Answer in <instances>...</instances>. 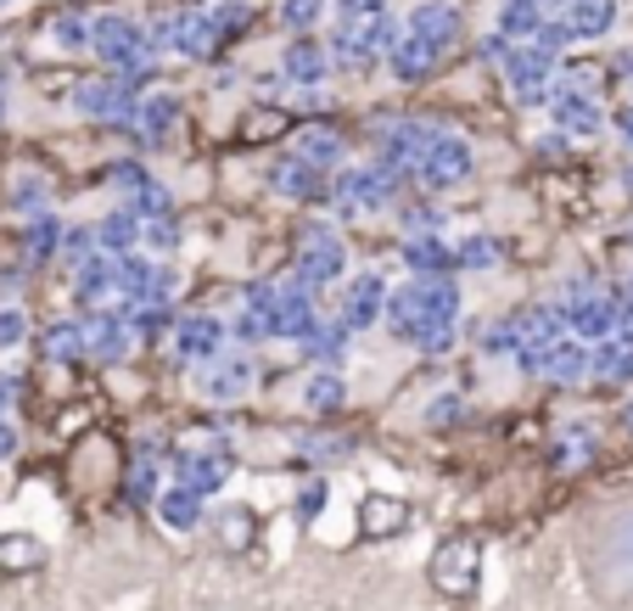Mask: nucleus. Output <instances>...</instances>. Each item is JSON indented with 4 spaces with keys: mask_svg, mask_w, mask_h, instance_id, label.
Segmentation results:
<instances>
[{
    "mask_svg": "<svg viewBox=\"0 0 633 611\" xmlns=\"http://www.w3.org/2000/svg\"><path fill=\"white\" fill-rule=\"evenodd\" d=\"M298 158L314 163V169H331L336 158H343V140H336L331 129H309V135L298 140Z\"/></svg>",
    "mask_w": 633,
    "mask_h": 611,
    "instance_id": "473e14b6",
    "label": "nucleus"
},
{
    "mask_svg": "<svg viewBox=\"0 0 633 611\" xmlns=\"http://www.w3.org/2000/svg\"><path fill=\"white\" fill-rule=\"evenodd\" d=\"M180 483L197 488V494H214V488L225 483V460H219V454H185V460H180Z\"/></svg>",
    "mask_w": 633,
    "mask_h": 611,
    "instance_id": "c85d7f7f",
    "label": "nucleus"
},
{
    "mask_svg": "<svg viewBox=\"0 0 633 611\" xmlns=\"http://www.w3.org/2000/svg\"><path fill=\"white\" fill-rule=\"evenodd\" d=\"M84 39L95 45V57H107L124 79H152V39H146L129 18H118V12H107V18H95L90 28H84Z\"/></svg>",
    "mask_w": 633,
    "mask_h": 611,
    "instance_id": "f03ea898",
    "label": "nucleus"
},
{
    "mask_svg": "<svg viewBox=\"0 0 633 611\" xmlns=\"http://www.w3.org/2000/svg\"><path fill=\"white\" fill-rule=\"evenodd\" d=\"M309 404H314V410H336V404H343V382H336L331 370L314 376V382H309Z\"/></svg>",
    "mask_w": 633,
    "mask_h": 611,
    "instance_id": "4c0bfd02",
    "label": "nucleus"
},
{
    "mask_svg": "<svg viewBox=\"0 0 633 611\" xmlns=\"http://www.w3.org/2000/svg\"><path fill=\"white\" fill-rule=\"evenodd\" d=\"M410 34L426 39V45H437V51H454L460 18H454L449 7H421V12H410Z\"/></svg>",
    "mask_w": 633,
    "mask_h": 611,
    "instance_id": "a211bd4d",
    "label": "nucleus"
},
{
    "mask_svg": "<svg viewBox=\"0 0 633 611\" xmlns=\"http://www.w3.org/2000/svg\"><path fill=\"white\" fill-rule=\"evenodd\" d=\"M381 303H387V292H381L376 275L354 280V287H348V303H343V325H348V332H354V325H370V320L381 314Z\"/></svg>",
    "mask_w": 633,
    "mask_h": 611,
    "instance_id": "4be33fe9",
    "label": "nucleus"
},
{
    "mask_svg": "<svg viewBox=\"0 0 633 611\" xmlns=\"http://www.w3.org/2000/svg\"><path fill=\"white\" fill-rule=\"evenodd\" d=\"M45 561V544L34 533H0V567L7 573H34Z\"/></svg>",
    "mask_w": 633,
    "mask_h": 611,
    "instance_id": "393cba45",
    "label": "nucleus"
},
{
    "mask_svg": "<svg viewBox=\"0 0 633 611\" xmlns=\"http://www.w3.org/2000/svg\"><path fill=\"white\" fill-rule=\"evenodd\" d=\"M387 197H393V169H359V174H348L343 180V203L348 208H381Z\"/></svg>",
    "mask_w": 633,
    "mask_h": 611,
    "instance_id": "f3484780",
    "label": "nucleus"
},
{
    "mask_svg": "<svg viewBox=\"0 0 633 611\" xmlns=\"http://www.w3.org/2000/svg\"><path fill=\"white\" fill-rule=\"evenodd\" d=\"M539 370H550V376H561V382H572V376H583L589 370V354L583 348H566V343H555L550 354H544V365Z\"/></svg>",
    "mask_w": 633,
    "mask_h": 611,
    "instance_id": "f704fd0d",
    "label": "nucleus"
},
{
    "mask_svg": "<svg viewBox=\"0 0 633 611\" xmlns=\"http://www.w3.org/2000/svg\"><path fill=\"white\" fill-rule=\"evenodd\" d=\"M617 124H622V135H628V147H633V107H628V113H622Z\"/></svg>",
    "mask_w": 633,
    "mask_h": 611,
    "instance_id": "3c124183",
    "label": "nucleus"
},
{
    "mask_svg": "<svg viewBox=\"0 0 633 611\" xmlns=\"http://www.w3.org/2000/svg\"><path fill=\"white\" fill-rule=\"evenodd\" d=\"M589 365H595L600 376H611V382H622V376H633V325H628V332H611Z\"/></svg>",
    "mask_w": 633,
    "mask_h": 611,
    "instance_id": "5701e85b",
    "label": "nucleus"
},
{
    "mask_svg": "<svg viewBox=\"0 0 633 611\" xmlns=\"http://www.w3.org/2000/svg\"><path fill=\"white\" fill-rule=\"evenodd\" d=\"M0 7H7V0H0Z\"/></svg>",
    "mask_w": 633,
    "mask_h": 611,
    "instance_id": "864d4df0",
    "label": "nucleus"
},
{
    "mask_svg": "<svg viewBox=\"0 0 633 611\" xmlns=\"http://www.w3.org/2000/svg\"><path fill=\"white\" fill-rule=\"evenodd\" d=\"M628 314H633V292H628Z\"/></svg>",
    "mask_w": 633,
    "mask_h": 611,
    "instance_id": "603ef678",
    "label": "nucleus"
},
{
    "mask_svg": "<svg viewBox=\"0 0 633 611\" xmlns=\"http://www.w3.org/2000/svg\"><path fill=\"white\" fill-rule=\"evenodd\" d=\"M589 449H595L589 438H583V433H572V438L561 443V465H583V454H589Z\"/></svg>",
    "mask_w": 633,
    "mask_h": 611,
    "instance_id": "c03bdc74",
    "label": "nucleus"
},
{
    "mask_svg": "<svg viewBox=\"0 0 633 611\" xmlns=\"http://www.w3.org/2000/svg\"><path fill=\"white\" fill-rule=\"evenodd\" d=\"M550 113H555V124H561L566 135H595V129H600V107H595V96H589L583 84L550 90Z\"/></svg>",
    "mask_w": 633,
    "mask_h": 611,
    "instance_id": "9b49d317",
    "label": "nucleus"
},
{
    "mask_svg": "<svg viewBox=\"0 0 633 611\" xmlns=\"http://www.w3.org/2000/svg\"><path fill=\"white\" fill-rule=\"evenodd\" d=\"M129 214H135V219H163V214H174V197L163 192V185L140 180V185H135V203H129Z\"/></svg>",
    "mask_w": 633,
    "mask_h": 611,
    "instance_id": "72a5a7b5",
    "label": "nucleus"
},
{
    "mask_svg": "<svg viewBox=\"0 0 633 611\" xmlns=\"http://www.w3.org/2000/svg\"><path fill=\"white\" fill-rule=\"evenodd\" d=\"M471 174V147L465 140H454V135H431V147H426V158H421V169H415V180H426V185H460Z\"/></svg>",
    "mask_w": 633,
    "mask_h": 611,
    "instance_id": "6e6552de",
    "label": "nucleus"
},
{
    "mask_svg": "<svg viewBox=\"0 0 633 611\" xmlns=\"http://www.w3.org/2000/svg\"><path fill=\"white\" fill-rule=\"evenodd\" d=\"M561 337H566V314H555V309L516 320V354H521V365H527V370H539V365H544V354H550Z\"/></svg>",
    "mask_w": 633,
    "mask_h": 611,
    "instance_id": "1a4fd4ad",
    "label": "nucleus"
},
{
    "mask_svg": "<svg viewBox=\"0 0 633 611\" xmlns=\"http://www.w3.org/2000/svg\"><path fill=\"white\" fill-rule=\"evenodd\" d=\"M499 62H505V79H510V90H516L521 102H544V96H550V79H555V45L527 39V45H510Z\"/></svg>",
    "mask_w": 633,
    "mask_h": 611,
    "instance_id": "20e7f679",
    "label": "nucleus"
},
{
    "mask_svg": "<svg viewBox=\"0 0 633 611\" xmlns=\"http://www.w3.org/2000/svg\"><path fill=\"white\" fill-rule=\"evenodd\" d=\"M118 287V264H113V253H95V258H84V269H79V298L90 303V298H107Z\"/></svg>",
    "mask_w": 633,
    "mask_h": 611,
    "instance_id": "a878e982",
    "label": "nucleus"
},
{
    "mask_svg": "<svg viewBox=\"0 0 633 611\" xmlns=\"http://www.w3.org/2000/svg\"><path fill=\"white\" fill-rule=\"evenodd\" d=\"M57 219H34V237H28V247H34V258H45V253H57Z\"/></svg>",
    "mask_w": 633,
    "mask_h": 611,
    "instance_id": "a19ab883",
    "label": "nucleus"
},
{
    "mask_svg": "<svg viewBox=\"0 0 633 611\" xmlns=\"http://www.w3.org/2000/svg\"><path fill=\"white\" fill-rule=\"evenodd\" d=\"M431 584L444 595H471L476 589V544L471 539H444L431 555Z\"/></svg>",
    "mask_w": 633,
    "mask_h": 611,
    "instance_id": "0eeeda50",
    "label": "nucleus"
},
{
    "mask_svg": "<svg viewBox=\"0 0 633 611\" xmlns=\"http://www.w3.org/2000/svg\"><path fill=\"white\" fill-rule=\"evenodd\" d=\"M343 275V242L331 230H309L303 247H298V280L303 287H320V280H336Z\"/></svg>",
    "mask_w": 633,
    "mask_h": 611,
    "instance_id": "9d476101",
    "label": "nucleus"
},
{
    "mask_svg": "<svg viewBox=\"0 0 633 611\" xmlns=\"http://www.w3.org/2000/svg\"><path fill=\"white\" fill-rule=\"evenodd\" d=\"M90 237H95V247H102V253H124V247L140 242V219H135L129 208H124V214H107L102 224L90 230Z\"/></svg>",
    "mask_w": 633,
    "mask_h": 611,
    "instance_id": "b1692460",
    "label": "nucleus"
},
{
    "mask_svg": "<svg viewBox=\"0 0 633 611\" xmlns=\"http://www.w3.org/2000/svg\"><path fill=\"white\" fill-rule=\"evenodd\" d=\"M203 388H208V399H241V393L253 388V365L248 359H230L214 376H203Z\"/></svg>",
    "mask_w": 633,
    "mask_h": 611,
    "instance_id": "cd10ccee",
    "label": "nucleus"
},
{
    "mask_svg": "<svg viewBox=\"0 0 633 611\" xmlns=\"http://www.w3.org/2000/svg\"><path fill=\"white\" fill-rule=\"evenodd\" d=\"M79 107L102 124H124L135 118V96H129V79H102V84H84L79 90Z\"/></svg>",
    "mask_w": 633,
    "mask_h": 611,
    "instance_id": "f8f14e48",
    "label": "nucleus"
},
{
    "mask_svg": "<svg viewBox=\"0 0 633 611\" xmlns=\"http://www.w3.org/2000/svg\"><path fill=\"white\" fill-rule=\"evenodd\" d=\"M566 39H600L617 23V0H566Z\"/></svg>",
    "mask_w": 633,
    "mask_h": 611,
    "instance_id": "2eb2a0df",
    "label": "nucleus"
},
{
    "mask_svg": "<svg viewBox=\"0 0 633 611\" xmlns=\"http://www.w3.org/2000/svg\"><path fill=\"white\" fill-rule=\"evenodd\" d=\"M320 7H325V0H286L280 23H286V28H309V23L320 18Z\"/></svg>",
    "mask_w": 633,
    "mask_h": 611,
    "instance_id": "ea45409f",
    "label": "nucleus"
},
{
    "mask_svg": "<svg viewBox=\"0 0 633 611\" xmlns=\"http://www.w3.org/2000/svg\"><path fill=\"white\" fill-rule=\"evenodd\" d=\"M454 264H465V269H476V264H494V242H488V237H471V242H460V247H454Z\"/></svg>",
    "mask_w": 633,
    "mask_h": 611,
    "instance_id": "58836bf2",
    "label": "nucleus"
},
{
    "mask_svg": "<svg viewBox=\"0 0 633 611\" xmlns=\"http://www.w3.org/2000/svg\"><path fill=\"white\" fill-rule=\"evenodd\" d=\"M219 337H225V325H219V320H208V314H197V320H185V325H180V354L208 359V354L219 348Z\"/></svg>",
    "mask_w": 633,
    "mask_h": 611,
    "instance_id": "bb28decb",
    "label": "nucleus"
},
{
    "mask_svg": "<svg viewBox=\"0 0 633 611\" xmlns=\"http://www.w3.org/2000/svg\"><path fill=\"white\" fill-rule=\"evenodd\" d=\"M12 449H18V433L7 427V420H0V454H12Z\"/></svg>",
    "mask_w": 633,
    "mask_h": 611,
    "instance_id": "8fccbe9b",
    "label": "nucleus"
},
{
    "mask_svg": "<svg viewBox=\"0 0 633 611\" xmlns=\"http://www.w3.org/2000/svg\"><path fill=\"white\" fill-rule=\"evenodd\" d=\"M595 573L606 578L611 595L633 600V510L606 522V533H600V544H595Z\"/></svg>",
    "mask_w": 633,
    "mask_h": 611,
    "instance_id": "7ed1b4c3",
    "label": "nucleus"
},
{
    "mask_svg": "<svg viewBox=\"0 0 633 611\" xmlns=\"http://www.w3.org/2000/svg\"><path fill=\"white\" fill-rule=\"evenodd\" d=\"M208 23H214V34H219V45H225L230 34H241V28L253 23V7H241V0H235V7H214Z\"/></svg>",
    "mask_w": 633,
    "mask_h": 611,
    "instance_id": "e433bc0d",
    "label": "nucleus"
},
{
    "mask_svg": "<svg viewBox=\"0 0 633 611\" xmlns=\"http://www.w3.org/2000/svg\"><path fill=\"white\" fill-rule=\"evenodd\" d=\"M23 325H28V320H23L18 309H7V314H0V348H12V343L23 337Z\"/></svg>",
    "mask_w": 633,
    "mask_h": 611,
    "instance_id": "37998d69",
    "label": "nucleus"
},
{
    "mask_svg": "<svg viewBox=\"0 0 633 611\" xmlns=\"http://www.w3.org/2000/svg\"><path fill=\"white\" fill-rule=\"evenodd\" d=\"M381 0H343V18H376Z\"/></svg>",
    "mask_w": 633,
    "mask_h": 611,
    "instance_id": "49530a36",
    "label": "nucleus"
},
{
    "mask_svg": "<svg viewBox=\"0 0 633 611\" xmlns=\"http://www.w3.org/2000/svg\"><path fill=\"white\" fill-rule=\"evenodd\" d=\"M158 516H163V522H169L174 533H191V528L203 522V494L180 483V488H169V494L158 499Z\"/></svg>",
    "mask_w": 633,
    "mask_h": 611,
    "instance_id": "aec40b11",
    "label": "nucleus"
},
{
    "mask_svg": "<svg viewBox=\"0 0 633 611\" xmlns=\"http://www.w3.org/2000/svg\"><path fill=\"white\" fill-rule=\"evenodd\" d=\"M152 483H158V472H152V465H135V499H152Z\"/></svg>",
    "mask_w": 633,
    "mask_h": 611,
    "instance_id": "a18cd8bd",
    "label": "nucleus"
},
{
    "mask_svg": "<svg viewBox=\"0 0 633 611\" xmlns=\"http://www.w3.org/2000/svg\"><path fill=\"white\" fill-rule=\"evenodd\" d=\"M286 129V118L280 113H258V118H248L241 124V140H258V135H280Z\"/></svg>",
    "mask_w": 633,
    "mask_h": 611,
    "instance_id": "79ce46f5",
    "label": "nucleus"
},
{
    "mask_svg": "<svg viewBox=\"0 0 633 611\" xmlns=\"http://www.w3.org/2000/svg\"><path fill=\"white\" fill-rule=\"evenodd\" d=\"M387 45V12L376 18H343L336 23V39H331V51L336 62H348V68H370V57Z\"/></svg>",
    "mask_w": 633,
    "mask_h": 611,
    "instance_id": "423d86ee",
    "label": "nucleus"
},
{
    "mask_svg": "<svg viewBox=\"0 0 633 611\" xmlns=\"http://www.w3.org/2000/svg\"><path fill=\"white\" fill-rule=\"evenodd\" d=\"M84 348H90L95 359H118V354L129 348V325H124V320H95L90 337H84Z\"/></svg>",
    "mask_w": 633,
    "mask_h": 611,
    "instance_id": "2f4dec72",
    "label": "nucleus"
},
{
    "mask_svg": "<svg viewBox=\"0 0 633 611\" xmlns=\"http://www.w3.org/2000/svg\"><path fill=\"white\" fill-rule=\"evenodd\" d=\"M275 192L298 197V203H314V197H325V169H314V163H303L298 152H291V158L275 163Z\"/></svg>",
    "mask_w": 633,
    "mask_h": 611,
    "instance_id": "ddd939ff",
    "label": "nucleus"
},
{
    "mask_svg": "<svg viewBox=\"0 0 633 611\" xmlns=\"http://www.w3.org/2000/svg\"><path fill=\"white\" fill-rule=\"evenodd\" d=\"M566 325L577 337H595V343H606L617 325H622V303L611 298V292H600V287H577L572 292V303H566Z\"/></svg>",
    "mask_w": 633,
    "mask_h": 611,
    "instance_id": "39448f33",
    "label": "nucleus"
},
{
    "mask_svg": "<svg viewBox=\"0 0 633 611\" xmlns=\"http://www.w3.org/2000/svg\"><path fill=\"white\" fill-rule=\"evenodd\" d=\"M286 79H298V84H320L325 79V51H320L314 39H298L286 51Z\"/></svg>",
    "mask_w": 633,
    "mask_h": 611,
    "instance_id": "c756f323",
    "label": "nucleus"
},
{
    "mask_svg": "<svg viewBox=\"0 0 633 611\" xmlns=\"http://www.w3.org/2000/svg\"><path fill=\"white\" fill-rule=\"evenodd\" d=\"M454 314H460V292L454 280H410L404 292L387 298V320L393 332L421 343V348H449L454 343Z\"/></svg>",
    "mask_w": 633,
    "mask_h": 611,
    "instance_id": "f257e3e1",
    "label": "nucleus"
},
{
    "mask_svg": "<svg viewBox=\"0 0 633 611\" xmlns=\"http://www.w3.org/2000/svg\"><path fill=\"white\" fill-rule=\"evenodd\" d=\"M57 39H62V45H79V39H84V23H73V18L57 23Z\"/></svg>",
    "mask_w": 633,
    "mask_h": 611,
    "instance_id": "de8ad7c7",
    "label": "nucleus"
},
{
    "mask_svg": "<svg viewBox=\"0 0 633 611\" xmlns=\"http://www.w3.org/2000/svg\"><path fill=\"white\" fill-rule=\"evenodd\" d=\"M174 118H180V102L174 96H146V102H135V129H140V140H163L169 129H174Z\"/></svg>",
    "mask_w": 633,
    "mask_h": 611,
    "instance_id": "412c9836",
    "label": "nucleus"
},
{
    "mask_svg": "<svg viewBox=\"0 0 633 611\" xmlns=\"http://www.w3.org/2000/svg\"><path fill=\"white\" fill-rule=\"evenodd\" d=\"M45 354H51V359H79L84 354V332H79V325H51V337H45Z\"/></svg>",
    "mask_w": 633,
    "mask_h": 611,
    "instance_id": "c9c22d12",
    "label": "nucleus"
},
{
    "mask_svg": "<svg viewBox=\"0 0 633 611\" xmlns=\"http://www.w3.org/2000/svg\"><path fill=\"white\" fill-rule=\"evenodd\" d=\"M404 258H410V269H421V275L454 269V247H449V242H437V237H415V242L404 247Z\"/></svg>",
    "mask_w": 633,
    "mask_h": 611,
    "instance_id": "7c9ffc66",
    "label": "nucleus"
},
{
    "mask_svg": "<svg viewBox=\"0 0 633 611\" xmlns=\"http://www.w3.org/2000/svg\"><path fill=\"white\" fill-rule=\"evenodd\" d=\"M431 135L437 129H426V124H399L393 135H387V169H421V158H426V147H431Z\"/></svg>",
    "mask_w": 633,
    "mask_h": 611,
    "instance_id": "dca6fc26",
    "label": "nucleus"
},
{
    "mask_svg": "<svg viewBox=\"0 0 633 611\" xmlns=\"http://www.w3.org/2000/svg\"><path fill=\"white\" fill-rule=\"evenodd\" d=\"M404 522H410V505H399L393 494H370L359 505V533L365 539H393V533H404Z\"/></svg>",
    "mask_w": 633,
    "mask_h": 611,
    "instance_id": "4468645a",
    "label": "nucleus"
},
{
    "mask_svg": "<svg viewBox=\"0 0 633 611\" xmlns=\"http://www.w3.org/2000/svg\"><path fill=\"white\" fill-rule=\"evenodd\" d=\"M437 62H444V51L437 45H426V39H415V34H404L399 45H393V73L399 79H426V73H437Z\"/></svg>",
    "mask_w": 633,
    "mask_h": 611,
    "instance_id": "6ab92c4d",
    "label": "nucleus"
},
{
    "mask_svg": "<svg viewBox=\"0 0 633 611\" xmlns=\"http://www.w3.org/2000/svg\"><path fill=\"white\" fill-rule=\"evenodd\" d=\"M320 505H325V483H320V488H303V505H298V510H303V516H314Z\"/></svg>",
    "mask_w": 633,
    "mask_h": 611,
    "instance_id": "09e8293b",
    "label": "nucleus"
}]
</instances>
